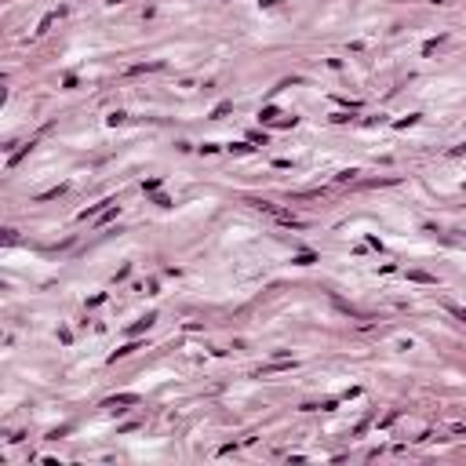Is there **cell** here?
Masks as SVG:
<instances>
[{
    "label": "cell",
    "mask_w": 466,
    "mask_h": 466,
    "mask_svg": "<svg viewBox=\"0 0 466 466\" xmlns=\"http://www.w3.org/2000/svg\"><path fill=\"white\" fill-rule=\"evenodd\" d=\"M455 153H466V146H459V149H455Z\"/></svg>",
    "instance_id": "obj_8"
},
{
    "label": "cell",
    "mask_w": 466,
    "mask_h": 466,
    "mask_svg": "<svg viewBox=\"0 0 466 466\" xmlns=\"http://www.w3.org/2000/svg\"><path fill=\"white\" fill-rule=\"evenodd\" d=\"M252 204H255L259 211H266V215H273V219H277V222H284V226H295V229L302 226V219H295L291 211H284V208H277V204H270V200H252Z\"/></svg>",
    "instance_id": "obj_1"
},
{
    "label": "cell",
    "mask_w": 466,
    "mask_h": 466,
    "mask_svg": "<svg viewBox=\"0 0 466 466\" xmlns=\"http://www.w3.org/2000/svg\"><path fill=\"white\" fill-rule=\"evenodd\" d=\"M433 4H444V0H433Z\"/></svg>",
    "instance_id": "obj_9"
},
{
    "label": "cell",
    "mask_w": 466,
    "mask_h": 466,
    "mask_svg": "<svg viewBox=\"0 0 466 466\" xmlns=\"http://www.w3.org/2000/svg\"><path fill=\"white\" fill-rule=\"evenodd\" d=\"M117 405H138V397H135V394H120V397H110V401H106V408H117Z\"/></svg>",
    "instance_id": "obj_2"
},
{
    "label": "cell",
    "mask_w": 466,
    "mask_h": 466,
    "mask_svg": "<svg viewBox=\"0 0 466 466\" xmlns=\"http://www.w3.org/2000/svg\"><path fill=\"white\" fill-rule=\"evenodd\" d=\"M226 113H229V102H222V106H215V113H211V117L219 120V117H226Z\"/></svg>",
    "instance_id": "obj_5"
},
{
    "label": "cell",
    "mask_w": 466,
    "mask_h": 466,
    "mask_svg": "<svg viewBox=\"0 0 466 466\" xmlns=\"http://www.w3.org/2000/svg\"><path fill=\"white\" fill-rule=\"evenodd\" d=\"M295 262H299V266H309V262H314V252H302V255H295Z\"/></svg>",
    "instance_id": "obj_4"
},
{
    "label": "cell",
    "mask_w": 466,
    "mask_h": 466,
    "mask_svg": "<svg viewBox=\"0 0 466 466\" xmlns=\"http://www.w3.org/2000/svg\"><path fill=\"white\" fill-rule=\"evenodd\" d=\"M259 117H262V120H277V110H273V106H266V110H262Z\"/></svg>",
    "instance_id": "obj_6"
},
{
    "label": "cell",
    "mask_w": 466,
    "mask_h": 466,
    "mask_svg": "<svg viewBox=\"0 0 466 466\" xmlns=\"http://www.w3.org/2000/svg\"><path fill=\"white\" fill-rule=\"evenodd\" d=\"M455 317H462V321H466V309H455Z\"/></svg>",
    "instance_id": "obj_7"
},
{
    "label": "cell",
    "mask_w": 466,
    "mask_h": 466,
    "mask_svg": "<svg viewBox=\"0 0 466 466\" xmlns=\"http://www.w3.org/2000/svg\"><path fill=\"white\" fill-rule=\"evenodd\" d=\"M408 277H412V281H419V284H437V277H430V273H419V270H412Z\"/></svg>",
    "instance_id": "obj_3"
}]
</instances>
